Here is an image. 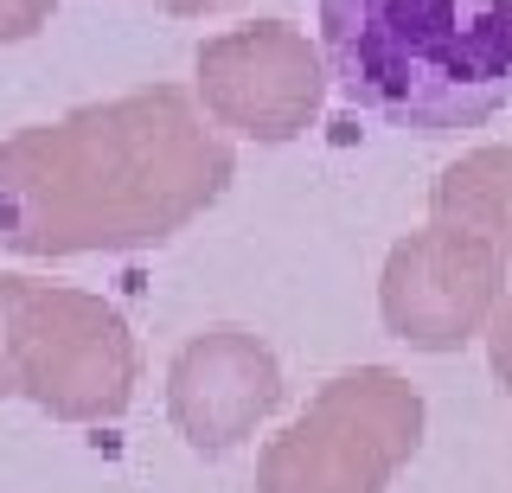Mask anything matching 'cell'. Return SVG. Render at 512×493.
Returning a JSON list of instances; mask_svg holds the SVG:
<instances>
[{"mask_svg": "<svg viewBox=\"0 0 512 493\" xmlns=\"http://www.w3.org/2000/svg\"><path fill=\"white\" fill-rule=\"evenodd\" d=\"M282 365L250 327H205L167 365V417L186 449L224 455L282 410Z\"/></svg>", "mask_w": 512, "mask_h": 493, "instance_id": "cell-7", "label": "cell"}, {"mask_svg": "<svg viewBox=\"0 0 512 493\" xmlns=\"http://www.w3.org/2000/svg\"><path fill=\"white\" fill-rule=\"evenodd\" d=\"M52 7H58V0H0V45L32 39L45 20H52Z\"/></svg>", "mask_w": 512, "mask_h": 493, "instance_id": "cell-9", "label": "cell"}, {"mask_svg": "<svg viewBox=\"0 0 512 493\" xmlns=\"http://www.w3.org/2000/svg\"><path fill=\"white\" fill-rule=\"evenodd\" d=\"M487 359H493V378H500L506 397H512V295L493 308V321H487Z\"/></svg>", "mask_w": 512, "mask_h": 493, "instance_id": "cell-10", "label": "cell"}, {"mask_svg": "<svg viewBox=\"0 0 512 493\" xmlns=\"http://www.w3.org/2000/svg\"><path fill=\"white\" fill-rule=\"evenodd\" d=\"M141 346L103 295L0 276V397L58 423H109L135 404Z\"/></svg>", "mask_w": 512, "mask_h": 493, "instance_id": "cell-3", "label": "cell"}, {"mask_svg": "<svg viewBox=\"0 0 512 493\" xmlns=\"http://www.w3.org/2000/svg\"><path fill=\"white\" fill-rule=\"evenodd\" d=\"M429 218L493 244L512 263V148H474L436 180Z\"/></svg>", "mask_w": 512, "mask_h": 493, "instance_id": "cell-8", "label": "cell"}, {"mask_svg": "<svg viewBox=\"0 0 512 493\" xmlns=\"http://www.w3.org/2000/svg\"><path fill=\"white\" fill-rule=\"evenodd\" d=\"M327 103V52H314L308 33L288 20H256L199 45V109L231 135L282 141L308 135V122Z\"/></svg>", "mask_w": 512, "mask_h": 493, "instance_id": "cell-5", "label": "cell"}, {"mask_svg": "<svg viewBox=\"0 0 512 493\" xmlns=\"http://www.w3.org/2000/svg\"><path fill=\"white\" fill-rule=\"evenodd\" d=\"M506 257L455 225L410 231L384 257L378 276V314L416 353H461L480 340L493 308L506 301Z\"/></svg>", "mask_w": 512, "mask_h": 493, "instance_id": "cell-6", "label": "cell"}, {"mask_svg": "<svg viewBox=\"0 0 512 493\" xmlns=\"http://www.w3.org/2000/svg\"><path fill=\"white\" fill-rule=\"evenodd\" d=\"M154 7H167V13H180V20H192V13H218V7H231V0H154Z\"/></svg>", "mask_w": 512, "mask_h": 493, "instance_id": "cell-11", "label": "cell"}, {"mask_svg": "<svg viewBox=\"0 0 512 493\" xmlns=\"http://www.w3.org/2000/svg\"><path fill=\"white\" fill-rule=\"evenodd\" d=\"M320 52L352 109L448 141L512 103V0H320Z\"/></svg>", "mask_w": 512, "mask_h": 493, "instance_id": "cell-2", "label": "cell"}, {"mask_svg": "<svg viewBox=\"0 0 512 493\" xmlns=\"http://www.w3.org/2000/svg\"><path fill=\"white\" fill-rule=\"evenodd\" d=\"M423 391L391 365H359L314 391V404L256 461V493H391L423 449Z\"/></svg>", "mask_w": 512, "mask_h": 493, "instance_id": "cell-4", "label": "cell"}, {"mask_svg": "<svg viewBox=\"0 0 512 493\" xmlns=\"http://www.w3.org/2000/svg\"><path fill=\"white\" fill-rule=\"evenodd\" d=\"M231 180V141L180 84L128 90L0 141V244L45 263L148 250Z\"/></svg>", "mask_w": 512, "mask_h": 493, "instance_id": "cell-1", "label": "cell"}]
</instances>
